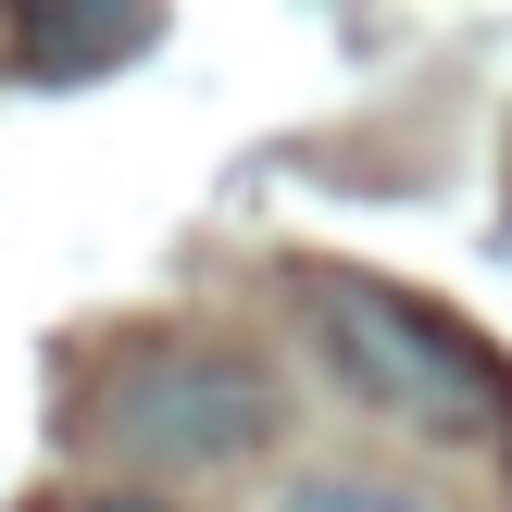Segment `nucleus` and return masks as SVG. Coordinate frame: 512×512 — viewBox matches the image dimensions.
Here are the masks:
<instances>
[{
    "mask_svg": "<svg viewBox=\"0 0 512 512\" xmlns=\"http://www.w3.org/2000/svg\"><path fill=\"white\" fill-rule=\"evenodd\" d=\"M300 300H313L325 375H338L363 413L413 425V438H438V450H488V438H512V375H500V350L463 338L438 300L375 288V275H313Z\"/></svg>",
    "mask_w": 512,
    "mask_h": 512,
    "instance_id": "1",
    "label": "nucleus"
},
{
    "mask_svg": "<svg viewBox=\"0 0 512 512\" xmlns=\"http://www.w3.org/2000/svg\"><path fill=\"white\" fill-rule=\"evenodd\" d=\"M88 425H100V450H113L125 475H225V463H263L275 450L288 400H275V375L238 363V350H138V363L88 400Z\"/></svg>",
    "mask_w": 512,
    "mask_h": 512,
    "instance_id": "2",
    "label": "nucleus"
},
{
    "mask_svg": "<svg viewBox=\"0 0 512 512\" xmlns=\"http://www.w3.org/2000/svg\"><path fill=\"white\" fill-rule=\"evenodd\" d=\"M13 50L38 75H100V63H125V50H150V13H25Z\"/></svg>",
    "mask_w": 512,
    "mask_h": 512,
    "instance_id": "3",
    "label": "nucleus"
},
{
    "mask_svg": "<svg viewBox=\"0 0 512 512\" xmlns=\"http://www.w3.org/2000/svg\"><path fill=\"white\" fill-rule=\"evenodd\" d=\"M275 512H450V500L413 488V475H375V463H313L275 488Z\"/></svg>",
    "mask_w": 512,
    "mask_h": 512,
    "instance_id": "4",
    "label": "nucleus"
},
{
    "mask_svg": "<svg viewBox=\"0 0 512 512\" xmlns=\"http://www.w3.org/2000/svg\"><path fill=\"white\" fill-rule=\"evenodd\" d=\"M63 512H175V500H138V488H100V500H63Z\"/></svg>",
    "mask_w": 512,
    "mask_h": 512,
    "instance_id": "5",
    "label": "nucleus"
}]
</instances>
